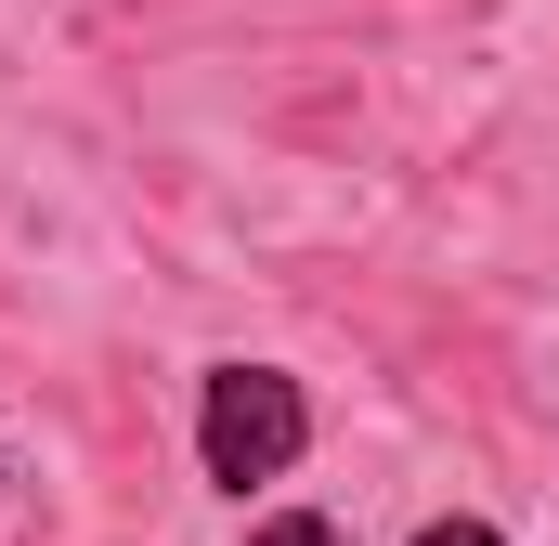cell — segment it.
Returning <instances> with one entry per match:
<instances>
[{"mask_svg":"<svg viewBox=\"0 0 559 546\" xmlns=\"http://www.w3.org/2000/svg\"><path fill=\"white\" fill-rule=\"evenodd\" d=\"M299 455H312V391L286 365H248V352L195 365V482L209 495H274Z\"/></svg>","mask_w":559,"mask_h":546,"instance_id":"obj_1","label":"cell"},{"mask_svg":"<svg viewBox=\"0 0 559 546\" xmlns=\"http://www.w3.org/2000/svg\"><path fill=\"white\" fill-rule=\"evenodd\" d=\"M417 546H508V534H495L481 508H442V521H417Z\"/></svg>","mask_w":559,"mask_h":546,"instance_id":"obj_3","label":"cell"},{"mask_svg":"<svg viewBox=\"0 0 559 546\" xmlns=\"http://www.w3.org/2000/svg\"><path fill=\"white\" fill-rule=\"evenodd\" d=\"M248 546H352L325 508H274V521H248Z\"/></svg>","mask_w":559,"mask_h":546,"instance_id":"obj_2","label":"cell"},{"mask_svg":"<svg viewBox=\"0 0 559 546\" xmlns=\"http://www.w3.org/2000/svg\"><path fill=\"white\" fill-rule=\"evenodd\" d=\"M0 495H13V468H0Z\"/></svg>","mask_w":559,"mask_h":546,"instance_id":"obj_4","label":"cell"}]
</instances>
